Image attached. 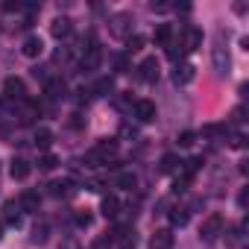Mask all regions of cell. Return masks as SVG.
<instances>
[{
  "instance_id": "6da1fadb",
  "label": "cell",
  "mask_w": 249,
  "mask_h": 249,
  "mask_svg": "<svg viewBox=\"0 0 249 249\" xmlns=\"http://www.w3.org/2000/svg\"><path fill=\"white\" fill-rule=\"evenodd\" d=\"M117 153V144L114 141H100L88 156H85V161H88V167H97V164H108V159Z\"/></svg>"
},
{
  "instance_id": "7a4b0ae2",
  "label": "cell",
  "mask_w": 249,
  "mask_h": 249,
  "mask_svg": "<svg viewBox=\"0 0 249 249\" xmlns=\"http://www.w3.org/2000/svg\"><path fill=\"white\" fill-rule=\"evenodd\" d=\"M220 231H223V217H220V214H211V217L202 223L199 237H202V240H217V237H220Z\"/></svg>"
},
{
  "instance_id": "3957f363",
  "label": "cell",
  "mask_w": 249,
  "mask_h": 249,
  "mask_svg": "<svg viewBox=\"0 0 249 249\" xmlns=\"http://www.w3.org/2000/svg\"><path fill=\"white\" fill-rule=\"evenodd\" d=\"M138 79L141 82H156L159 79V62L153 56H147L141 65H138Z\"/></svg>"
},
{
  "instance_id": "277c9868",
  "label": "cell",
  "mask_w": 249,
  "mask_h": 249,
  "mask_svg": "<svg viewBox=\"0 0 249 249\" xmlns=\"http://www.w3.org/2000/svg\"><path fill=\"white\" fill-rule=\"evenodd\" d=\"M3 94H6V100H24V94H27V88H24V79H18V76H9V79L3 82Z\"/></svg>"
},
{
  "instance_id": "5b68a950",
  "label": "cell",
  "mask_w": 249,
  "mask_h": 249,
  "mask_svg": "<svg viewBox=\"0 0 249 249\" xmlns=\"http://www.w3.org/2000/svg\"><path fill=\"white\" fill-rule=\"evenodd\" d=\"M135 117H138L141 123L156 120V103H153V100H138V103H135Z\"/></svg>"
},
{
  "instance_id": "8992f818",
  "label": "cell",
  "mask_w": 249,
  "mask_h": 249,
  "mask_svg": "<svg viewBox=\"0 0 249 249\" xmlns=\"http://www.w3.org/2000/svg\"><path fill=\"white\" fill-rule=\"evenodd\" d=\"M199 44H202V33H199V30H196V27H188V30H185V41H182V44H179V47H182V50H188V53H191V50H196V47H199Z\"/></svg>"
},
{
  "instance_id": "52a82bcc",
  "label": "cell",
  "mask_w": 249,
  "mask_h": 249,
  "mask_svg": "<svg viewBox=\"0 0 249 249\" xmlns=\"http://www.w3.org/2000/svg\"><path fill=\"white\" fill-rule=\"evenodd\" d=\"M41 50H44V41H41L38 36H30V38L24 41V47H21V53H24L27 59H36V56H41Z\"/></svg>"
},
{
  "instance_id": "ba28073f",
  "label": "cell",
  "mask_w": 249,
  "mask_h": 249,
  "mask_svg": "<svg viewBox=\"0 0 249 249\" xmlns=\"http://www.w3.org/2000/svg\"><path fill=\"white\" fill-rule=\"evenodd\" d=\"M191 79H194V65H191V62L176 65V71H173V82H176V85H185V82H191Z\"/></svg>"
},
{
  "instance_id": "9c48e42d",
  "label": "cell",
  "mask_w": 249,
  "mask_h": 249,
  "mask_svg": "<svg viewBox=\"0 0 249 249\" xmlns=\"http://www.w3.org/2000/svg\"><path fill=\"white\" fill-rule=\"evenodd\" d=\"M214 71H217L220 76L229 71V53H226V47H220V44L214 47Z\"/></svg>"
},
{
  "instance_id": "30bf717a",
  "label": "cell",
  "mask_w": 249,
  "mask_h": 249,
  "mask_svg": "<svg viewBox=\"0 0 249 249\" xmlns=\"http://www.w3.org/2000/svg\"><path fill=\"white\" fill-rule=\"evenodd\" d=\"M173 246V231L170 229H161L153 234V249H170Z\"/></svg>"
},
{
  "instance_id": "8fae6325",
  "label": "cell",
  "mask_w": 249,
  "mask_h": 249,
  "mask_svg": "<svg viewBox=\"0 0 249 249\" xmlns=\"http://www.w3.org/2000/svg\"><path fill=\"white\" fill-rule=\"evenodd\" d=\"M38 205H41V196L36 191H24L21 194V208L24 211H38Z\"/></svg>"
},
{
  "instance_id": "7c38bea8",
  "label": "cell",
  "mask_w": 249,
  "mask_h": 249,
  "mask_svg": "<svg viewBox=\"0 0 249 249\" xmlns=\"http://www.w3.org/2000/svg\"><path fill=\"white\" fill-rule=\"evenodd\" d=\"M9 173H12V179H27L30 176V161H24V159H15L12 161V167H9Z\"/></svg>"
},
{
  "instance_id": "4fadbf2b",
  "label": "cell",
  "mask_w": 249,
  "mask_h": 249,
  "mask_svg": "<svg viewBox=\"0 0 249 249\" xmlns=\"http://www.w3.org/2000/svg\"><path fill=\"white\" fill-rule=\"evenodd\" d=\"M50 33H53L56 38L71 36V18H56V21H53V27H50Z\"/></svg>"
},
{
  "instance_id": "5bb4252c",
  "label": "cell",
  "mask_w": 249,
  "mask_h": 249,
  "mask_svg": "<svg viewBox=\"0 0 249 249\" xmlns=\"http://www.w3.org/2000/svg\"><path fill=\"white\" fill-rule=\"evenodd\" d=\"M44 91H47V97H53V100H59V97H65V91H68V85H65L62 79H50Z\"/></svg>"
},
{
  "instance_id": "9a60e30c",
  "label": "cell",
  "mask_w": 249,
  "mask_h": 249,
  "mask_svg": "<svg viewBox=\"0 0 249 249\" xmlns=\"http://www.w3.org/2000/svg\"><path fill=\"white\" fill-rule=\"evenodd\" d=\"M170 36H173V30H170V24H159V27H156V44H161V47H167V44H170Z\"/></svg>"
},
{
  "instance_id": "2e32d148",
  "label": "cell",
  "mask_w": 249,
  "mask_h": 249,
  "mask_svg": "<svg viewBox=\"0 0 249 249\" xmlns=\"http://www.w3.org/2000/svg\"><path fill=\"white\" fill-rule=\"evenodd\" d=\"M117 208H120V202H117V196H106V199H103V205H100V211H103V217H117Z\"/></svg>"
},
{
  "instance_id": "e0dca14e",
  "label": "cell",
  "mask_w": 249,
  "mask_h": 249,
  "mask_svg": "<svg viewBox=\"0 0 249 249\" xmlns=\"http://www.w3.org/2000/svg\"><path fill=\"white\" fill-rule=\"evenodd\" d=\"M53 144V132L50 129H36V147L38 150H47Z\"/></svg>"
},
{
  "instance_id": "ac0fdd59",
  "label": "cell",
  "mask_w": 249,
  "mask_h": 249,
  "mask_svg": "<svg viewBox=\"0 0 249 249\" xmlns=\"http://www.w3.org/2000/svg\"><path fill=\"white\" fill-rule=\"evenodd\" d=\"M179 164H182V161H179V156H173V153H167V156L161 159V167H159V170H161V173H173V170H176Z\"/></svg>"
},
{
  "instance_id": "d6986e66",
  "label": "cell",
  "mask_w": 249,
  "mask_h": 249,
  "mask_svg": "<svg viewBox=\"0 0 249 249\" xmlns=\"http://www.w3.org/2000/svg\"><path fill=\"white\" fill-rule=\"evenodd\" d=\"M111 91H114V79H111V76H103V79H97V94L108 97Z\"/></svg>"
},
{
  "instance_id": "ffe728a7",
  "label": "cell",
  "mask_w": 249,
  "mask_h": 249,
  "mask_svg": "<svg viewBox=\"0 0 249 249\" xmlns=\"http://www.w3.org/2000/svg\"><path fill=\"white\" fill-rule=\"evenodd\" d=\"M50 194H53V196H68V194H71V182H68V179L53 182V185H50Z\"/></svg>"
},
{
  "instance_id": "44dd1931",
  "label": "cell",
  "mask_w": 249,
  "mask_h": 249,
  "mask_svg": "<svg viewBox=\"0 0 249 249\" xmlns=\"http://www.w3.org/2000/svg\"><path fill=\"white\" fill-rule=\"evenodd\" d=\"M188 217H191L188 208H173V211H170V223H173V226H185Z\"/></svg>"
},
{
  "instance_id": "7402d4cb",
  "label": "cell",
  "mask_w": 249,
  "mask_h": 249,
  "mask_svg": "<svg viewBox=\"0 0 249 249\" xmlns=\"http://www.w3.org/2000/svg\"><path fill=\"white\" fill-rule=\"evenodd\" d=\"M123 24H129V15H114L111 33H114V36H126V27H123Z\"/></svg>"
},
{
  "instance_id": "603a6c76",
  "label": "cell",
  "mask_w": 249,
  "mask_h": 249,
  "mask_svg": "<svg viewBox=\"0 0 249 249\" xmlns=\"http://www.w3.org/2000/svg\"><path fill=\"white\" fill-rule=\"evenodd\" d=\"M117 185L126 188V191H132V188L138 185V179H135V173H120V176H117Z\"/></svg>"
},
{
  "instance_id": "cb8c5ba5",
  "label": "cell",
  "mask_w": 249,
  "mask_h": 249,
  "mask_svg": "<svg viewBox=\"0 0 249 249\" xmlns=\"http://www.w3.org/2000/svg\"><path fill=\"white\" fill-rule=\"evenodd\" d=\"M18 220H21V205L6 202V223H18Z\"/></svg>"
},
{
  "instance_id": "d4e9b609",
  "label": "cell",
  "mask_w": 249,
  "mask_h": 249,
  "mask_svg": "<svg viewBox=\"0 0 249 249\" xmlns=\"http://www.w3.org/2000/svg\"><path fill=\"white\" fill-rule=\"evenodd\" d=\"M100 65V47L97 50H88V56L82 59V68H97Z\"/></svg>"
},
{
  "instance_id": "484cf974",
  "label": "cell",
  "mask_w": 249,
  "mask_h": 249,
  "mask_svg": "<svg viewBox=\"0 0 249 249\" xmlns=\"http://www.w3.org/2000/svg\"><path fill=\"white\" fill-rule=\"evenodd\" d=\"M196 144V132H182L179 135V147H194Z\"/></svg>"
},
{
  "instance_id": "4316f807",
  "label": "cell",
  "mask_w": 249,
  "mask_h": 249,
  "mask_svg": "<svg viewBox=\"0 0 249 249\" xmlns=\"http://www.w3.org/2000/svg\"><path fill=\"white\" fill-rule=\"evenodd\" d=\"M56 164H59V161H56V156H50V153H47V156H41V161H38V167H41V170H53Z\"/></svg>"
},
{
  "instance_id": "83f0119b",
  "label": "cell",
  "mask_w": 249,
  "mask_h": 249,
  "mask_svg": "<svg viewBox=\"0 0 249 249\" xmlns=\"http://www.w3.org/2000/svg\"><path fill=\"white\" fill-rule=\"evenodd\" d=\"M126 44H129V47H126V50H129V53H138V50H141V47H144V38H141V36H132V38H129V41H126Z\"/></svg>"
},
{
  "instance_id": "f1b7e54d",
  "label": "cell",
  "mask_w": 249,
  "mask_h": 249,
  "mask_svg": "<svg viewBox=\"0 0 249 249\" xmlns=\"http://www.w3.org/2000/svg\"><path fill=\"white\" fill-rule=\"evenodd\" d=\"M33 240H36V243H44V240H47V226H36Z\"/></svg>"
},
{
  "instance_id": "f546056e",
  "label": "cell",
  "mask_w": 249,
  "mask_h": 249,
  "mask_svg": "<svg viewBox=\"0 0 249 249\" xmlns=\"http://www.w3.org/2000/svg\"><path fill=\"white\" fill-rule=\"evenodd\" d=\"M223 132V126H220V123H208V126L202 129V135H220Z\"/></svg>"
},
{
  "instance_id": "4dcf8cb0",
  "label": "cell",
  "mask_w": 249,
  "mask_h": 249,
  "mask_svg": "<svg viewBox=\"0 0 249 249\" xmlns=\"http://www.w3.org/2000/svg\"><path fill=\"white\" fill-rule=\"evenodd\" d=\"M243 114H246V111H243V106H237V108L231 111V123H243V120H246Z\"/></svg>"
},
{
  "instance_id": "1f68e13d",
  "label": "cell",
  "mask_w": 249,
  "mask_h": 249,
  "mask_svg": "<svg viewBox=\"0 0 249 249\" xmlns=\"http://www.w3.org/2000/svg\"><path fill=\"white\" fill-rule=\"evenodd\" d=\"M182 191H188V182L185 179H176L173 182V194H182Z\"/></svg>"
},
{
  "instance_id": "d6a6232c",
  "label": "cell",
  "mask_w": 249,
  "mask_h": 249,
  "mask_svg": "<svg viewBox=\"0 0 249 249\" xmlns=\"http://www.w3.org/2000/svg\"><path fill=\"white\" fill-rule=\"evenodd\" d=\"M240 243V229H231V234H229V246H237Z\"/></svg>"
},
{
  "instance_id": "836d02e7",
  "label": "cell",
  "mask_w": 249,
  "mask_h": 249,
  "mask_svg": "<svg viewBox=\"0 0 249 249\" xmlns=\"http://www.w3.org/2000/svg\"><path fill=\"white\" fill-rule=\"evenodd\" d=\"M114 65H117V71H120V73H123V71H129V62H126V56H117V62H114Z\"/></svg>"
},
{
  "instance_id": "e575fe53",
  "label": "cell",
  "mask_w": 249,
  "mask_h": 249,
  "mask_svg": "<svg viewBox=\"0 0 249 249\" xmlns=\"http://www.w3.org/2000/svg\"><path fill=\"white\" fill-rule=\"evenodd\" d=\"M76 223H79V226H88V223H91V214H85V211L76 214Z\"/></svg>"
},
{
  "instance_id": "d590c367",
  "label": "cell",
  "mask_w": 249,
  "mask_h": 249,
  "mask_svg": "<svg viewBox=\"0 0 249 249\" xmlns=\"http://www.w3.org/2000/svg\"><path fill=\"white\" fill-rule=\"evenodd\" d=\"M231 147L240 150V147H243V135H231Z\"/></svg>"
},
{
  "instance_id": "8d00e7d4",
  "label": "cell",
  "mask_w": 249,
  "mask_h": 249,
  "mask_svg": "<svg viewBox=\"0 0 249 249\" xmlns=\"http://www.w3.org/2000/svg\"><path fill=\"white\" fill-rule=\"evenodd\" d=\"M0 237H3V226H0Z\"/></svg>"
}]
</instances>
